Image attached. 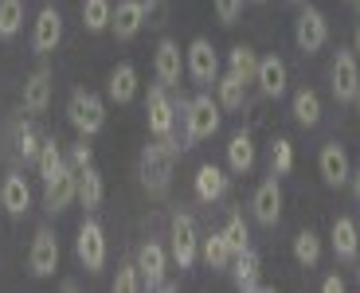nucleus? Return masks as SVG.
Segmentation results:
<instances>
[{
	"label": "nucleus",
	"mask_w": 360,
	"mask_h": 293,
	"mask_svg": "<svg viewBox=\"0 0 360 293\" xmlns=\"http://www.w3.org/2000/svg\"><path fill=\"white\" fill-rule=\"evenodd\" d=\"M192 192H196L200 204H216V200H224V192H227L224 169H216V164H200L196 176H192Z\"/></svg>",
	"instance_id": "aec40b11"
},
{
	"label": "nucleus",
	"mask_w": 360,
	"mask_h": 293,
	"mask_svg": "<svg viewBox=\"0 0 360 293\" xmlns=\"http://www.w3.org/2000/svg\"><path fill=\"white\" fill-rule=\"evenodd\" d=\"M294 4H302V0H294Z\"/></svg>",
	"instance_id": "a18cd8bd"
},
{
	"label": "nucleus",
	"mask_w": 360,
	"mask_h": 293,
	"mask_svg": "<svg viewBox=\"0 0 360 293\" xmlns=\"http://www.w3.org/2000/svg\"><path fill=\"white\" fill-rule=\"evenodd\" d=\"M172 160H176V152H172L161 137L141 149V184H145V192L157 195V200H161L172 184Z\"/></svg>",
	"instance_id": "f257e3e1"
},
{
	"label": "nucleus",
	"mask_w": 360,
	"mask_h": 293,
	"mask_svg": "<svg viewBox=\"0 0 360 293\" xmlns=\"http://www.w3.org/2000/svg\"><path fill=\"white\" fill-rule=\"evenodd\" d=\"M200 254H204V262L212 270H227L231 266V247H227V239H224V231H212L207 239H200Z\"/></svg>",
	"instance_id": "cd10ccee"
},
{
	"label": "nucleus",
	"mask_w": 360,
	"mask_h": 293,
	"mask_svg": "<svg viewBox=\"0 0 360 293\" xmlns=\"http://www.w3.org/2000/svg\"><path fill=\"white\" fill-rule=\"evenodd\" d=\"M294 258L302 262V266H317V258H321V239H317L314 231H297L294 235Z\"/></svg>",
	"instance_id": "72a5a7b5"
},
{
	"label": "nucleus",
	"mask_w": 360,
	"mask_h": 293,
	"mask_svg": "<svg viewBox=\"0 0 360 293\" xmlns=\"http://www.w3.org/2000/svg\"><path fill=\"white\" fill-rule=\"evenodd\" d=\"M59 39H63V12L55 8V4H44L36 16V27H32V47L39 55H47L59 47Z\"/></svg>",
	"instance_id": "4468645a"
},
{
	"label": "nucleus",
	"mask_w": 360,
	"mask_h": 293,
	"mask_svg": "<svg viewBox=\"0 0 360 293\" xmlns=\"http://www.w3.org/2000/svg\"><path fill=\"white\" fill-rule=\"evenodd\" d=\"M110 16H114V4L110 0H82V27L86 32H106Z\"/></svg>",
	"instance_id": "7c9ffc66"
},
{
	"label": "nucleus",
	"mask_w": 360,
	"mask_h": 293,
	"mask_svg": "<svg viewBox=\"0 0 360 293\" xmlns=\"http://www.w3.org/2000/svg\"><path fill=\"white\" fill-rule=\"evenodd\" d=\"M219 102L212 94H196L188 98V110H184V149H192L196 141L212 137L219 129Z\"/></svg>",
	"instance_id": "f03ea898"
},
{
	"label": "nucleus",
	"mask_w": 360,
	"mask_h": 293,
	"mask_svg": "<svg viewBox=\"0 0 360 293\" xmlns=\"http://www.w3.org/2000/svg\"><path fill=\"white\" fill-rule=\"evenodd\" d=\"M290 169H294V145H290L286 137H278L274 149H270V172H274V176H286Z\"/></svg>",
	"instance_id": "c9c22d12"
},
{
	"label": "nucleus",
	"mask_w": 360,
	"mask_h": 293,
	"mask_svg": "<svg viewBox=\"0 0 360 293\" xmlns=\"http://www.w3.org/2000/svg\"><path fill=\"white\" fill-rule=\"evenodd\" d=\"M63 169H67V157H63V149H59V141H55V137H44L39 157H36V172L44 180H51V176H59Z\"/></svg>",
	"instance_id": "c85d7f7f"
},
{
	"label": "nucleus",
	"mask_w": 360,
	"mask_h": 293,
	"mask_svg": "<svg viewBox=\"0 0 360 293\" xmlns=\"http://www.w3.org/2000/svg\"><path fill=\"white\" fill-rule=\"evenodd\" d=\"M86 164H94V149H90L86 137H82V141L71 145V169L79 172V169H86Z\"/></svg>",
	"instance_id": "ea45409f"
},
{
	"label": "nucleus",
	"mask_w": 360,
	"mask_h": 293,
	"mask_svg": "<svg viewBox=\"0 0 360 293\" xmlns=\"http://www.w3.org/2000/svg\"><path fill=\"white\" fill-rule=\"evenodd\" d=\"M51 90H55V82H51V71H47V67L27 74L24 79V110L27 114H44V110L51 106Z\"/></svg>",
	"instance_id": "a211bd4d"
},
{
	"label": "nucleus",
	"mask_w": 360,
	"mask_h": 293,
	"mask_svg": "<svg viewBox=\"0 0 360 293\" xmlns=\"http://www.w3.org/2000/svg\"><path fill=\"white\" fill-rule=\"evenodd\" d=\"M75 254H79V262L86 266V274H98V270L106 266V231H102L94 219H82L79 239H75Z\"/></svg>",
	"instance_id": "39448f33"
},
{
	"label": "nucleus",
	"mask_w": 360,
	"mask_h": 293,
	"mask_svg": "<svg viewBox=\"0 0 360 293\" xmlns=\"http://www.w3.org/2000/svg\"><path fill=\"white\" fill-rule=\"evenodd\" d=\"M317 169H321V180L329 188H345L352 180V164H349V152L341 149L337 141L321 145V152H317Z\"/></svg>",
	"instance_id": "2eb2a0df"
},
{
	"label": "nucleus",
	"mask_w": 360,
	"mask_h": 293,
	"mask_svg": "<svg viewBox=\"0 0 360 293\" xmlns=\"http://www.w3.org/2000/svg\"><path fill=\"white\" fill-rule=\"evenodd\" d=\"M321 289H325V293H341V289H345V282L333 274V278H325V282H321Z\"/></svg>",
	"instance_id": "79ce46f5"
},
{
	"label": "nucleus",
	"mask_w": 360,
	"mask_h": 293,
	"mask_svg": "<svg viewBox=\"0 0 360 293\" xmlns=\"http://www.w3.org/2000/svg\"><path fill=\"white\" fill-rule=\"evenodd\" d=\"M255 82L266 98H282L286 94V63L278 55H262L259 59V71H255Z\"/></svg>",
	"instance_id": "6ab92c4d"
},
{
	"label": "nucleus",
	"mask_w": 360,
	"mask_h": 293,
	"mask_svg": "<svg viewBox=\"0 0 360 293\" xmlns=\"http://www.w3.org/2000/svg\"><path fill=\"white\" fill-rule=\"evenodd\" d=\"M141 8H145V24L149 27H161L165 16H169L165 12V0H141Z\"/></svg>",
	"instance_id": "a19ab883"
},
{
	"label": "nucleus",
	"mask_w": 360,
	"mask_h": 293,
	"mask_svg": "<svg viewBox=\"0 0 360 293\" xmlns=\"http://www.w3.org/2000/svg\"><path fill=\"white\" fill-rule=\"evenodd\" d=\"M145 114H149V134L153 137H165L176 129V106H172L169 98V86H149V94H145Z\"/></svg>",
	"instance_id": "423d86ee"
},
{
	"label": "nucleus",
	"mask_w": 360,
	"mask_h": 293,
	"mask_svg": "<svg viewBox=\"0 0 360 293\" xmlns=\"http://www.w3.org/2000/svg\"><path fill=\"white\" fill-rule=\"evenodd\" d=\"M352 192H356V200H360V172H352Z\"/></svg>",
	"instance_id": "37998d69"
},
{
	"label": "nucleus",
	"mask_w": 360,
	"mask_h": 293,
	"mask_svg": "<svg viewBox=\"0 0 360 293\" xmlns=\"http://www.w3.org/2000/svg\"><path fill=\"white\" fill-rule=\"evenodd\" d=\"M259 270H262V258L255 254L251 247L239 250V254L231 258V274H235V285H239V289H262V285H259Z\"/></svg>",
	"instance_id": "5701e85b"
},
{
	"label": "nucleus",
	"mask_w": 360,
	"mask_h": 293,
	"mask_svg": "<svg viewBox=\"0 0 360 293\" xmlns=\"http://www.w3.org/2000/svg\"><path fill=\"white\" fill-rule=\"evenodd\" d=\"M329 79H333V98H337V102H352V98L360 94V67H356V55H352V51H341V47H337V59H333V71H329Z\"/></svg>",
	"instance_id": "1a4fd4ad"
},
{
	"label": "nucleus",
	"mask_w": 360,
	"mask_h": 293,
	"mask_svg": "<svg viewBox=\"0 0 360 293\" xmlns=\"http://www.w3.org/2000/svg\"><path fill=\"white\" fill-rule=\"evenodd\" d=\"M67 122L79 129V137H94L106 125V106H102L98 94L90 90H75L71 102H67Z\"/></svg>",
	"instance_id": "7ed1b4c3"
},
{
	"label": "nucleus",
	"mask_w": 360,
	"mask_h": 293,
	"mask_svg": "<svg viewBox=\"0 0 360 293\" xmlns=\"http://www.w3.org/2000/svg\"><path fill=\"white\" fill-rule=\"evenodd\" d=\"M141 27H145L141 0H117V4H114V16H110V32H114L117 39H134Z\"/></svg>",
	"instance_id": "f3484780"
},
{
	"label": "nucleus",
	"mask_w": 360,
	"mask_h": 293,
	"mask_svg": "<svg viewBox=\"0 0 360 293\" xmlns=\"http://www.w3.org/2000/svg\"><path fill=\"white\" fill-rule=\"evenodd\" d=\"M184 71L192 74L196 82H212L216 86V79H219V55H216V47H212V39H192L188 44V51H184Z\"/></svg>",
	"instance_id": "0eeeda50"
},
{
	"label": "nucleus",
	"mask_w": 360,
	"mask_h": 293,
	"mask_svg": "<svg viewBox=\"0 0 360 293\" xmlns=\"http://www.w3.org/2000/svg\"><path fill=\"white\" fill-rule=\"evenodd\" d=\"M27 266L36 278H51L59 270V239H55L51 227H39L36 239H32V250H27Z\"/></svg>",
	"instance_id": "6e6552de"
},
{
	"label": "nucleus",
	"mask_w": 360,
	"mask_h": 293,
	"mask_svg": "<svg viewBox=\"0 0 360 293\" xmlns=\"http://www.w3.org/2000/svg\"><path fill=\"white\" fill-rule=\"evenodd\" d=\"M352 51H356V55H360V24H356V47H352Z\"/></svg>",
	"instance_id": "c03bdc74"
},
{
	"label": "nucleus",
	"mask_w": 360,
	"mask_h": 293,
	"mask_svg": "<svg viewBox=\"0 0 360 293\" xmlns=\"http://www.w3.org/2000/svg\"><path fill=\"white\" fill-rule=\"evenodd\" d=\"M294 117L297 125H306V129H314L317 122H321V98H317V90L302 86L294 94Z\"/></svg>",
	"instance_id": "c756f323"
},
{
	"label": "nucleus",
	"mask_w": 360,
	"mask_h": 293,
	"mask_svg": "<svg viewBox=\"0 0 360 293\" xmlns=\"http://www.w3.org/2000/svg\"><path fill=\"white\" fill-rule=\"evenodd\" d=\"M356 4H360V0H356Z\"/></svg>",
	"instance_id": "49530a36"
},
{
	"label": "nucleus",
	"mask_w": 360,
	"mask_h": 293,
	"mask_svg": "<svg viewBox=\"0 0 360 293\" xmlns=\"http://www.w3.org/2000/svg\"><path fill=\"white\" fill-rule=\"evenodd\" d=\"M137 270H141V285L145 289H161L165 270H169V254H165L161 242H145L137 250Z\"/></svg>",
	"instance_id": "dca6fc26"
},
{
	"label": "nucleus",
	"mask_w": 360,
	"mask_h": 293,
	"mask_svg": "<svg viewBox=\"0 0 360 293\" xmlns=\"http://www.w3.org/2000/svg\"><path fill=\"white\" fill-rule=\"evenodd\" d=\"M106 90H110V98H114L117 106L134 102V94H137V71H134V63H117L114 71H110Z\"/></svg>",
	"instance_id": "4be33fe9"
},
{
	"label": "nucleus",
	"mask_w": 360,
	"mask_h": 293,
	"mask_svg": "<svg viewBox=\"0 0 360 293\" xmlns=\"http://www.w3.org/2000/svg\"><path fill=\"white\" fill-rule=\"evenodd\" d=\"M227 169L239 172V176L255 169V141L247 134H235L231 141H227Z\"/></svg>",
	"instance_id": "bb28decb"
},
{
	"label": "nucleus",
	"mask_w": 360,
	"mask_h": 293,
	"mask_svg": "<svg viewBox=\"0 0 360 293\" xmlns=\"http://www.w3.org/2000/svg\"><path fill=\"white\" fill-rule=\"evenodd\" d=\"M134 289H145L141 270H137V262H126V266L117 270V278H114V293H134Z\"/></svg>",
	"instance_id": "4c0bfd02"
},
{
	"label": "nucleus",
	"mask_w": 360,
	"mask_h": 293,
	"mask_svg": "<svg viewBox=\"0 0 360 293\" xmlns=\"http://www.w3.org/2000/svg\"><path fill=\"white\" fill-rule=\"evenodd\" d=\"M329 239H333L337 258H356V254H360V231H356V223H352L349 215L333 219V231H329Z\"/></svg>",
	"instance_id": "393cba45"
},
{
	"label": "nucleus",
	"mask_w": 360,
	"mask_h": 293,
	"mask_svg": "<svg viewBox=\"0 0 360 293\" xmlns=\"http://www.w3.org/2000/svg\"><path fill=\"white\" fill-rule=\"evenodd\" d=\"M24 27V0H0V39H12Z\"/></svg>",
	"instance_id": "2f4dec72"
},
{
	"label": "nucleus",
	"mask_w": 360,
	"mask_h": 293,
	"mask_svg": "<svg viewBox=\"0 0 360 293\" xmlns=\"http://www.w3.org/2000/svg\"><path fill=\"white\" fill-rule=\"evenodd\" d=\"M79 200V172L67 164L59 176L44 180V207L47 211H67V207Z\"/></svg>",
	"instance_id": "9b49d317"
},
{
	"label": "nucleus",
	"mask_w": 360,
	"mask_h": 293,
	"mask_svg": "<svg viewBox=\"0 0 360 293\" xmlns=\"http://www.w3.org/2000/svg\"><path fill=\"white\" fill-rule=\"evenodd\" d=\"M0 204H4L8 215H24L27 207H32V188H27V180L20 176V172H8V176H4V184H0Z\"/></svg>",
	"instance_id": "412c9836"
},
{
	"label": "nucleus",
	"mask_w": 360,
	"mask_h": 293,
	"mask_svg": "<svg viewBox=\"0 0 360 293\" xmlns=\"http://www.w3.org/2000/svg\"><path fill=\"white\" fill-rule=\"evenodd\" d=\"M153 71H157V82H161V86H169V90L180 86V79H184V55H180V44H176V39L165 36L161 44H157Z\"/></svg>",
	"instance_id": "9d476101"
},
{
	"label": "nucleus",
	"mask_w": 360,
	"mask_h": 293,
	"mask_svg": "<svg viewBox=\"0 0 360 293\" xmlns=\"http://www.w3.org/2000/svg\"><path fill=\"white\" fill-rule=\"evenodd\" d=\"M251 215L262 223V227H274V223L282 219V188H278V180H274V172H270V180H262V184L255 188Z\"/></svg>",
	"instance_id": "ddd939ff"
},
{
	"label": "nucleus",
	"mask_w": 360,
	"mask_h": 293,
	"mask_svg": "<svg viewBox=\"0 0 360 293\" xmlns=\"http://www.w3.org/2000/svg\"><path fill=\"white\" fill-rule=\"evenodd\" d=\"M169 239H172V258H176V266L188 270L192 262H196V254H200L196 219L184 215V211H176V215H172V223H169Z\"/></svg>",
	"instance_id": "20e7f679"
},
{
	"label": "nucleus",
	"mask_w": 360,
	"mask_h": 293,
	"mask_svg": "<svg viewBox=\"0 0 360 293\" xmlns=\"http://www.w3.org/2000/svg\"><path fill=\"white\" fill-rule=\"evenodd\" d=\"M102 200H106V184H102V172L94 169V164L79 169V204L86 207V211H94V207H102Z\"/></svg>",
	"instance_id": "b1692460"
},
{
	"label": "nucleus",
	"mask_w": 360,
	"mask_h": 293,
	"mask_svg": "<svg viewBox=\"0 0 360 293\" xmlns=\"http://www.w3.org/2000/svg\"><path fill=\"white\" fill-rule=\"evenodd\" d=\"M224 239H227V247H231V254H239V250L251 247V231H247L243 215H231V219L224 223Z\"/></svg>",
	"instance_id": "f704fd0d"
},
{
	"label": "nucleus",
	"mask_w": 360,
	"mask_h": 293,
	"mask_svg": "<svg viewBox=\"0 0 360 293\" xmlns=\"http://www.w3.org/2000/svg\"><path fill=\"white\" fill-rule=\"evenodd\" d=\"M294 39L297 47L306 55H317L325 47V39H329V24H325V16L317 8H302V16H297L294 24Z\"/></svg>",
	"instance_id": "f8f14e48"
},
{
	"label": "nucleus",
	"mask_w": 360,
	"mask_h": 293,
	"mask_svg": "<svg viewBox=\"0 0 360 293\" xmlns=\"http://www.w3.org/2000/svg\"><path fill=\"white\" fill-rule=\"evenodd\" d=\"M39 145H44V137H39L36 129H32V125H20V129H16V152H20L24 160H32V164H36Z\"/></svg>",
	"instance_id": "e433bc0d"
},
{
	"label": "nucleus",
	"mask_w": 360,
	"mask_h": 293,
	"mask_svg": "<svg viewBox=\"0 0 360 293\" xmlns=\"http://www.w3.org/2000/svg\"><path fill=\"white\" fill-rule=\"evenodd\" d=\"M212 8H216L219 24H235L239 12H243V0H212Z\"/></svg>",
	"instance_id": "58836bf2"
},
{
	"label": "nucleus",
	"mask_w": 360,
	"mask_h": 293,
	"mask_svg": "<svg viewBox=\"0 0 360 293\" xmlns=\"http://www.w3.org/2000/svg\"><path fill=\"white\" fill-rule=\"evenodd\" d=\"M216 102L224 110H239L247 102V79H239L235 71L219 74V79H216Z\"/></svg>",
	"instance_id": "a878e982"
},
{
	"label": "nucleus",
	"mask_w": 360,
	"mask_h": 293,
	"mask_svg": "<svg viewBox=\"0 0 360 293\" xmlns=\"http://www.w3.org/2000/svg\"><path fill=\"white\" fill-rule=\"evenodd\" d=\"M227 63H231V71L239 74V79L255 82V71H259V55H255V51H251V47H247V44L231 47V51H227Z\"/></svg>",
	"instance_id": "473e14b6"
}]
</instances>
